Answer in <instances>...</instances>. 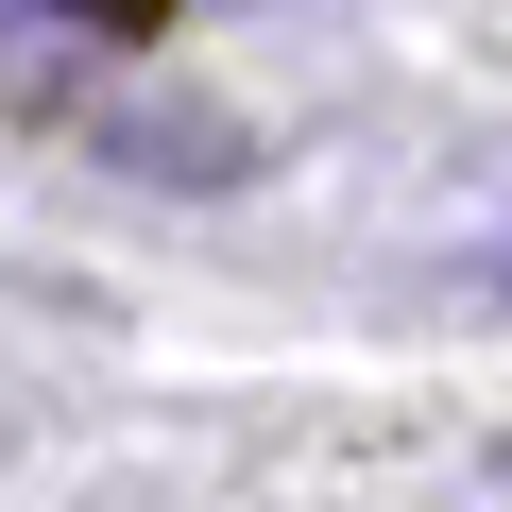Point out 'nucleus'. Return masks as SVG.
Wrapping results in <instances>:
<instances>
[{
    "instance_id": "1",
    "label": "nucleus",
    "mask_w": 512,
    "mask_h": 512,
    "mask_svg": "<svg viewBox=\"0 0 512 512\" xmlns=\"http://www.w3.org/2000/svg\"><path fill=\"white\" fill-rule=\"evenodd\" d=\"M0 18H69V0H0ZM86 18H103V35H137L154 0H86Z\"/></svg>"
}]
</instances>
